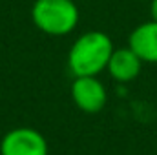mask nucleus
<instances>
[{
	"mask_svg": "<svg viewBox=\"0 0 157 155\" xmlns=\"http://www.w3.org/2000/svg\"><path fill=\"white\" fill-rule=\"evenodd\" d=\"M115 51L112 39L102 31H86L78 37L68 53V68L75 77H97L108 68Z\"/></svg>",
	"mask_w": 157,
	"mask_h": 155,
	"instance_id": "obj_1",
	"label": "nucleus"
},
{
	"mask_svg": "<svg viewBox=\"0 0 157 155\" xmlns=\"http://www.w3.org/2000/svg\"><path fill=\"white\" fill-rule=\"evenodd\" d=\"M31 20L42 33L64 37L77 28L78 7L73 0H35Z\"/></svg>",
	"mask_w": 157,
	"mask_h": 155,
	"instance_id": "obj_2",
	"label": "nucleus"
},
{
	"mask_svg": "<svg viewBox=\"0 0 157 155\" xmlns=\"http://www.w3.org/2000/svg\"><path fill=\"white\" fill-rule=\"evenodd\" d=\"M48 141L35 128H13L0 141V155H48Z\"/></svg>",
	"mask_w": 157,
	"mask_h": 155,
	"instance_id": "obj_3",
	"label": "nucleus"
},
{
	"mask_svg": "<svg viewBox=\"0 0 157 155\" xmlns=\"http://www.w3.org/2000/svg\"><path fill=\"white\" fill-rule=\"evenodd\" d=\"M71 99L80 112L97 113L106 106L108 93L97 77H75L71 84Z\"/></svg>",
	"mask_w": 157,
	"mask_h": 155,
	"instance_id": "obj_4",
	"label": "nucleus"
},
{
	"mask_svg": "<svg viewBox=\"0 0 157 155\" xmlns=\"http://www.w3.org/2000/svg\"><path fill=\"white\" fill-rule=\"evenodd\" d=\"M128 47L135 51V55L143 62L157 64V22L148 20L137 26L128 39Z\"/></svg>",
	"mask_w": 157,
	"mask_h": 155,
	"instance_id": "obj_5",
	"label": "nucleus"
},
{
	"mask_svg": "<svg viewBox=\"0 0 157 155\" xmlns=\"http://www.w3.org/2000/svg\"><path fill=\"white\" fill-rule=\"evenodd\" d=\"M141 68H143V60L135 55V51L130 47H121L112 53L106 70L113 80L130 82V80L139 77Z\"/></svg>",
	"mask_w": 157,
	"mask_h": 155,
	"instance_id": "obj_6",
	"label": "nucleus"
},
{
	"mask_svg": "<svg viewBox=\"0 0 157 155\" xmlns=\"http://www.w3.org/2000/svg\"><path fill=\"white\" fill-rule=\"evenodd\" d=\"M150 15H152V20L157 22V0H150Z\"/></svg>",
	"mask_w": 157,
	"mask_h": 155,
	"instance_id": "obj_7",
	"label": "nucleus"
}]
</instances>
